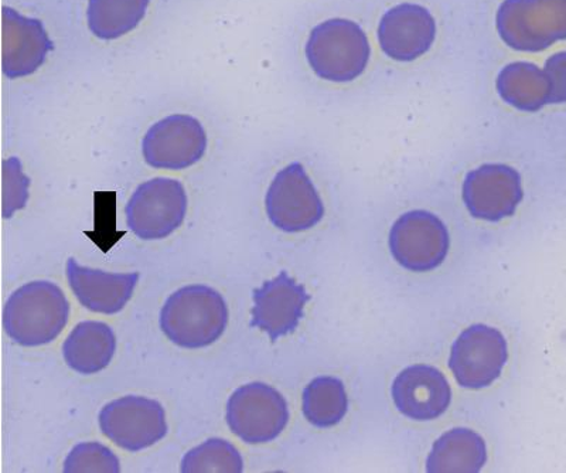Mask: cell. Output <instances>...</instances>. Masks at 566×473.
<instances>
[{
    "mask_svg": "<svg viewBox=\"0 0 566 473\" xmlns=\"http://www.w3.org/2000/svg\"><path fill=\"white\" fill-rule=\"evenodd\" d=\"M69 318L64 292L48 281H34L10 296L4 305L3 326L14 344L33 347L57 339Z\"/></svg>",
    "mask_w": 566,
    "mask_h": 473,
    "instance_id": "obj_1",
    "label": "cell"
},
{
    "mask_svg": "<svg viewBox=\"0 0 566 473\" xmlns=\"http://www.w3.org/2000/svg\"><path fill=\"white\" fill-rule=\"evenodd\" d=\"M229 324V308L220 292L190 285L170 295L161 309L160 328L175 345L200 349L214 344Z\"/></svg>",
    "mask_w": 566,
    "mask_h": 473,
    "instance_id": "obj_2",
    "label": "cell"
},
{
    "mask_svg": "<svg viewBox=\"0 0 566 473\" xmlns=\"http://www.w3.org/2000/svg\"><path fill=\"white\" fill-rule=\"evenodd\" d=\"M305 53L307 63L318 78L346 84L366 72L371 46L360 24L336 18L312 30Z\"/></svg>",
    "mask_w": 566,
    "mask_h": 473,
    "instance_id": "obj_3",
    "label": "cell"
},
{
    "mask_svg": "<svg viewBox=\"0 0 566 473\" xmlns=\"http://www.w3.org/2000/svg\"><path fill=\"white\" fill-rule=\"evenodd\" d=\"M495 29L515 52H544L566 40V0H503Z\"/></svg>",
    "mask_w": 566,
    "mask_h": 473,
    "instance_id": "obj_4",
    "label": "cell"
},
{
    "mask_svg": "<svg viewBox=\"0 0 566 473\" xmlns=\"http://www.w3.org/2000/svg\"><path fill=\"white\" fill-rule=\"evenodd\" d=\"M290 421V409L280 391L264 382H250L232 392L227 404V424L247 444L274 441Z\"/></svg>",
    "mask_w": 566,
    "mask_h": 473,
    "instance_id": "obj_5",
    "label": "cell"
},
{
    "mask_svg": "<svg viewBox=\"0 0 566 473\" xmlns=\"http://www.w3.org/2000/svg\"><path fill=\"white\" fill-rule=\"evenodd\" d=\"M394 259L413 273L438 269L447 259L451 239L443 221L429 211L412 210L402 214L388 239Z\"/></svg>",
    "mask_w": 566,
    "mask_h": 473,
    "instance_id": "obj_6",
    "label": "cell"
},
{
    "mask_svg": "<svg viewBox=\"0 0 566 473\" xmlns=\"http://www.w3.org/2000/svg\"><path fill=\"white\" fill-rule=\"evenodd\" d=\"M187 195L175 179L156 178L140 185L126 206L129 229L142 240H161L184 224Z\"/></svg>",
    "mask_w": 566,
    "mask_h": 473,
    "instance_id": "obj_7",
    "label": "cell"
},
{
    "mask_svg": "<svg viewBox=\"0 0 566 473\" xmlns=\"http://www.w3.org/2000/svg\"><path fill=\"white\" fill-rule=\"evenodd\" d=\"M265 208L271 223L286 233L311 230L325 216L321 196L301 164H291L275 176Z\"/></svg>",
    "mask_w": 566,
    "mask_h": 473,
    "instance_id": "obj_8",
    "label": "cell"
},
{
    "mask_svg": "<svg viewBox=\"0 0 566 473\" xmlns=\"http://www.w3.org/2000/svg\"><path fill=\"white\" fill-rule=\"evenodd\" d=\"M507 359V341L502 332L473 325L454 341L449 367L460 386L479 390L499 379Z\"/></svg>",
    "mask_w": 566,
    "mask_h": 473,
    "instance_id": "obj_9",
    "label": "cell"
},
{
    "mask_svg": "<svg viewBox=\"0 0 566 473\" xmlns=\"http://www.w3.org/2000/svg\"><path fill=\"white\" fill-rule=\"evenodd\" d=\"M99 428L106 438L130 452L155 445L168 434L160 402L136 396L106 404L99 412Z\"/></svg>",
    "mask_w": 566,
    "mask_h": 473,
    "instance_id": "obj_10",
    "label": "cell"
},
{
    "mask_svg": "<svg viewBox=\"0 0 566 473\" xmlns=\"http://www.w3.org/2000/svg\"><path fill=\"white\" fill-rule=\"evenodd\" d=\"M462 196L474 219L495 223L512 218L522 203V176L512 166L482 165L464 179Z\"/></svg>",
    "mask_w": 566,
    "mask_h": 473,
    "instance_id": "obj_11",
    "label": "cell"
},
{
    "mask_svg": "<svg viewBox=\"0 0 566 473\" xmlns=\"http://www.w3.org/2000/svg\"><path fill=\"white\" fill-rule=\"evenodd\" d=\"M207 148V135L199 120L171 115L156 123L145 135L142 150L156 169L181 170L199 162Z\"/></svg>",
    "mask_w": 566,
    "mask_h": 473,
    "instance_id": "obj_12",
    "label": "cell"
},
{
    "mask_svg": "<svg viewBox=\"0 0 566 473\" xmlns=\"http://www.w3.org/2000/svg\"><path fill=\"white\" fill-rule=\"evenodd\" d=\"M377 39L388 59L398 63L416 62L432 49L437 22L421 4H397L382 14Z\"/></svg>",
    "mask_w": 566,
    "mask_h": 473,
    "instance_id": "obj_13",
    "label": "cell"
},
{
    "mask_svg": "<svg viewBox=\"0 0 566 473\" xmlns=\"http://www.w3.org/2000/svg\"><path fill=\"white\" fill-rule=\"evenodd\" d=\"M311 295L282 271L276 278L254 290L251 328L266 332L272 341L295 332Z\"/></svg>",
    "mask_w": 566,
    "mask_h": 473,
    "instance_id": "obj_14",
    "label": "cell"
},
{
    "mask_svg": "<svg viewBox=\"0 0 566 473\" xmlns=\"http://www.w3.org/2000/svg\"><path fill=\"white\" fill-rule=\"evenodd\" d=\"M2 69L8 78L27 77L38 72L54 49L43 23L3 8Z\"/></svg>",
    "mask_w": 566,
    "mask_h": 473,
    "instance_id": "obj_15",
    "label": "cell"
},
{
    "mask_svg": "<svg viewBox=\"0 0 566 473\" xmlns=\"http://www.w3.org/2000/svg\"><path fill=\"white\" fill-rule=\"evenodd\" d=\"M392 400L399 412L416 421L439 419L452 400L451 386L437 367H407L392 382Z\"/></svg>",
    "mask_w": 566,
    "mask_h": 473,
    "instance_id": "obj_16",
    "label": "cell"
},
{
    "mask_svg": "<svg viewBox=\"0 0 566 473\" xmlns=\"http://www.w3.org/2000/svg\"><path fill=\"white\" fill-rule=\"evenodd\" d=\"M67 280L80 304L97 314L114 315L123 311L133 298L139 273L109 274L87 269L69 259Z\"/></svg>",
    "mask_w": 566,
    "mask_h": 473,
    "instance_id": "obj_17",
    "label": "cell"
},
{
    "mask_svg": "<svg viewBox=\"0 0 566 473\" xmlns=\"http://www.w3.org/2000/svg\"><path fill=\"white\" fill-rule=\"evenodd\" d=\"M495 92L503 103L520 113L535 114L551 105V87L544 69L530 62L504 65L495 78Z\"/></svg>",
    "mask_w": 566,
    "mask_h": 473,
    "instance_id": "obj_18",
    "label": "cell"
},
{
    "mask_svg": "<svg viewBox=\"0 0 566 473\" xmlns=\"http://www.w3.org/2000/svg\"><path fill=\"white\" fill-rule=\"evenodd\" d=\"M116 350L114 330L103 322H81L63 345L65 364L80 375H95L111 364Z\"/></svg>",
    "mask_w": 566,
    "mask_h": 473,
    "instance_id": "obj_19",
    "label": "cell"
},
{
    "mask_svg": "<svg viewBox=\"0 0 566 473\" xmlns=\"http://www.w3.org/2000/svg\"><path fill=\"white\" fill-rule=\"evenodd\" d=\"M488 461L483 438L468 428H454L443 434L427 460L431 473H478Z\"/></svg>",
    "mask_w": 566,
    "mask_h": 473,
    "instance_id": "obj_20",
    "label": "cell"
},
{
    "mask_svg": "<svg viewBox=\"0 0 566 473\" xmlns=\"http://www.w3.org/2000/svg\"><path fill=\"white\" fill-rule=\"evenodd\" d=\"M150 0H90L87 22L91 33L103 40L125 36L148 12Z\"/></svg>",
    "mask_w": 566,
    "mask_h": 473,
    "instance_id": "obj_21",
    "label": "cell"
},
{
    "mask_svg": "<svg viewBox=\"0 0 566 473\" xmlns=\"http://www.w3.org/2000/svg\"><path fill=\"white\" fill-rule=\"evenodd\" d=\"M302 409L303 416L315 427L337 425L348 410L345 385L336 377H317L303 391Z\"/></svg>",
    "mask_w": 566,
    "mask_h": 473,
    "instance_id": "obj_22",
    "label": "cell"
},
{
    "mask_svg": "<svg viewBox=\"0 0 566 473\" xmlns=\"http://www.w3.org/2000/svg\"><path fill=\"white\" fill-rule=\"evenodd\" d=\"M244 461L240 451L229 441L211 438L187 452L180 464L184 473H241Z\"/></svg>",
    "mask_w": 566,
    "mask_h": 473,
    "instance_id": "obj_23",
    "label": "cell"
},
{
    "mask_svg": "<svg viewBox=\"0 0 566 473\" xmlns=\"http://www.w3.org/2000/svg\"><path fill=\"white\" fill-rule=\"evenodd\" d=\"M65 473H119L118 456L98 442L75 445L64 462Z\"/></svg>",
    "mask_w": 566,
    "mask_h": 473,
    "instance_id": "obj_24",
    "label": "cell"
},
{
    "mask_svg": "<svg viewBox=\"0 0 566 473\" xmlns=\"http://www.w3.org/2000/svg\"><path fill=\"white\" fill-rule=\"evenodd\" d=\"M30 180L22 172L17 158L3 162V218H12L14 211L23 209L29 199Z\"/></svg>",
    "mask_w": 566,
    "mask_h": 473,
    "instance_id": "obj_25",
    "label": "cell"
},
{
    "mask_svg": "<svg viewBox=\"0 0 566 473\" xmlns=\"http://www.w3.org/2000/svg\"><path fill=\"white\" fill-rule=\"evenodd\" d=\"M544 73L551 87V105L566 104V52L551 55L545 62Z\"/></svg>",
    "mask_w": 566,
    "mask_h": 473,
    "instance_id": "obj_26",
    "label": "cell"
}]
</instances>
